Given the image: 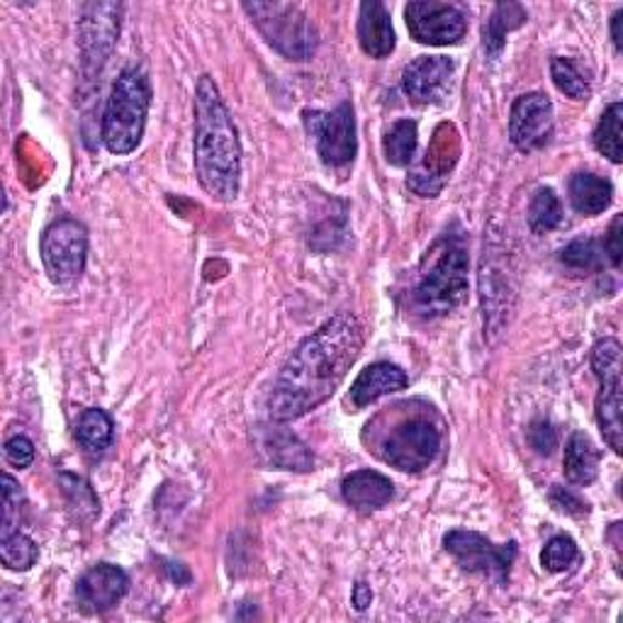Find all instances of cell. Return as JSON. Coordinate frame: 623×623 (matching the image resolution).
<instances>
[{
  "label": "cell",
  "mask_w": 623,
  "mask_h": 623,
  "mask_svg": "<svg viewBox=\"0 0 623 623\" xmlns=\"http://www.w3.org/2000/svg\"><path fill=\"white\" fill-rule=\"evenodd\" d=\"M368 429L376 433V441H372L376 456L405 472H419L429 468L443 443L439 423L429 415L419 412L395 417L388 429Z\"/></svg>",
  "instance_id": "cell-4"
},
{
  "label": "cell",
  "mask_w": 623,
  "mask_h": 623,
  "mask_svg": "<svg viewBox=\"0 0 623 623\" xmlns=\"http://www.w3.org/2000/svg\"><path fill=\"white\" fill-rule=\"evenodd\" d=\"M551 76H553V83L558 85L560 93H565L568 98H572V101H588L590 83L580 73L575 61L555 57L551 61Z\"/></svg>",
  "instance_id": "cell-28"
},
{
  "label": "cell",
  "mask_w": 623,
  "mask_h": 623,
  "mask_svg": "<svg viewBox=\"0 0 623 623\" xmlns=\"http://www.w3.org/2000/svg\"><path fill=\"white\" fill-rule=\"evenodd\" d=\"M551 502H553L555 509H560V512H565V514H570V517H582V514H588V512H590L588 502H582L578 494H572V492L565 490V488H553Z\"/></svg>",
  "instance_id": "cell-35"
},
{
  "label": "cell",
  "mask_w": 623,
  "mask_h": 623,
  "mask_svg": "<svg viewBox=\"0 0 623 623\" xmlns=\"http://www.w3.org/2000/svg\"><path fill=\"white\" fill-rule=\"evenodd\" d=\"M468 295V252L456 236L436 244L412 290V307L421 317H443Z\"/></svg>",
  "instance_id": "cell-3"
},
{
  "label": "cell",
  "mask_w": 623,
  "mask_h": 623,
  "mask_svg": "<svg viewBox=\"0 0 623 623\" xmlns=\"http://www.w3.org/2000/svg\"><path fill=\"white\" fill-rule=\"evenodd\" d=\"M621 24H623V10H619L616 16L612 18V40H614V44H616L619 52L623 49V32H621Z\"/></svg>",
  "instance_id": "cell-39"
},
{
  "label": "cell",
  "mask_w": 623,
  "mask_h": 623,
  "mask_svg": "<svg viewBox=\"0 0 623 623\" xmlns=\"http://www.w3.org/2000/svg\"><path fill=\"white\" fill-rule=\"evenodd\" d=\"M20 488L10 476H3V535L16 533V512L20 509Z\"/></svg>",
  "instance_id": "cell-33"
},
{
  "label": "cell",
  "mask_w": 623,
  "mask_h": 623,
  "mask_svg": "<svg viewBox=\"0 0 623 623\" xmlns=\"http://www.w3.org/2000/svg\"><path fill=\"white\" fill-rule=\"evenodd\" d=\"M152 91L142 71L124 69L112 85L103 115V142L110 154H130L142 142Z\"/></svg>",
  "instance_id": "cell-5"
},
{
  "label": "cell",
  "mask_w": 623,
  "mask_h": 623,
  "mask_svg": "<svg viewBox=\"0 0 623 623\" xmlns=\"http://www.w3.org/2000/svg\"><path fill=\"white\" fill-rule=\"evenodd\" d=\"M407 30L412 40L429 47L458 44L468 32L466 12L451 3H436V0H417L405 8Z\"/></svg>",
  "instance_id": "cell-10"
},
{
  "label": "cell",
  "mask_w": 623,
  "mask_h": 623,
  "mask_svg": "<svg viewBox=\"0 0 623 623\" xmlns=\"http://www.w3.org/2000/svg\"><path fill=\"white\" fill-rule=\"evenodd\" d=\"M621 122H623V105L614 103L602 115L600 124L594 130V146L596 152L604 154L612 164H621L623 149H621Z\"/></svg>",
  "instance_id": "cell-26"
},
{
  "label": "cell",
  "mask_w": 623,
  "mask_h": 623,
  "mask_svg": "<svg viewBox=\"0 0 623 623\" xmlns=\"http://www.w3.org/2000/svg\"><path fill=\"white\" fill-rule=\"evenodd\" d=\"M261 451L268 456V463L283 470H309L315 463L307 446L295 433L283 429L266 431L261 439Z\"/></svg>",
  "instance_id": "cell-19"
},
{
  "label": "cell",
  "mask_w": 623,
  "mask_h": 623,
  "mask_svg": "<svg viewBox=\"0 0 623 623\" xmlns=\"http://www.w3.org/2000/svg\"><path fill=\"white\" fill-rule=\"evenodd\" d=\"M553 134V103L543 93L519 95L509 112V136L519 152H535Z\"/></svg>",
  "instance_id": "cell-11"
},
{
  "label": "cell",
  "mask_w": 623,
  "mask_h": 623,
  "mask_svg": "<svg viewBox=\"0 0 623 623\" xmlns=\"http://www.w3.org/2000/svg\"><path fill=\"white\" fill-rule=\"evenodd\" d=\"M529 441L531 446L535 448V451L548 456V453H553V448L558 443L555 439V431L551 429V423H545V421H535L531 431H529Z\"/></svg>",
  "instance_id": "cell-36"
},
{
  "label": "cell",
  "mask_w": 623,
  "mask_h": 623,
  "mask_svg": "<svg viewBox=\"0 0 623 623\" xmlns=\"http://www.w3.org/2000/svg\"><path fill=\"white\" fill-rule=\"evenodd\" d=\"M37 558H40V551H37L34 541L20 531L3 535V541H0V560L8 570H30Z\"/></svg>",
  "instance_id": "cell-29"
},
{
  "label": "cell",
  "mask_w": 623,
  "mask_h": 623,
  "mask_svg": "<svg viewBox=\"0 0 623 623\" xmlns=\"http://www.w3.org/2000/svg\"><path fill=\"white\" fill-rule=\"evenodd\" d=\"M592 368L600 382L621 380V344L616 339L596 341L592 351Z\"/></svg>",
  "instance_id": "cell-31"
},
{
  "label": "cell",
  "mask_w": 623,
  "mask_h": 623,
  "mask_svg": "<svg viewBox=\"0 0 623 623\" xmlns=\"http://www.w3.org/2000/svg\"><path fill=\"white\" fill-rule=\"evenodd\" d=\"M596 423H600L604 441L614 453L623 451V421H621V380L602 382L596 395Z\"/></svg>",
  "instance_id": "cell-22"
},
{
  "label": "cell",
  "mask_w": 623,
  "mask_h": 623,
  "mask_svg": "<svg viewBox=\"0 0 623 623\" xmlns=\"http://www.w3.org/2000/svg\"><path fill=\"white\" fill-rule=\"evenodd\" d=\"M40 252L49 278L57 283L76 280L89 256V232L76 219H59L47 227Z\"/></svg>",
  "instance_id": "cell-8"
},
{
  "label": "cell",
  "mask_w": 623,
  "mask_h": 623,
  "mask_svg": "<svg viewBox=\"0 0 623 623\" xmlns=\"http://www.w3.org/2000/svg\"><path fill=\"white\" fill-rule=\"evenodd\" d=\"M360 348L364 327L351 312L321 324L283 366L268 400L270 417L290 421L327 402L356 364Z\"/></svg>",
  "instance_id": "cell-1"
},
{
  "label": "cell",
  "mask_w": 623,
  "mask_h": 623,
  "mask_svg": "<svg viewBox=\"0 0 623 623\" xmlns=\"http://www.w3.org/2000/svg\"><path fill=\"white\" fill-rule=\"evenodd\" d=\"M568 193L572 207H575L580 215L594 217L602 215V212L612 205L614 185L606 178L594 176V173H575V176L570 178Z\"/></svg>",
  "instance_id": "cell-20"
},
{
  "label": "cell",
  "mask_w": 623,
  "mask_h": 623,
  "mask_svg": "<svg viewBox=\"0 0 623 623\" xmlns=\"http://www.w3.org/2000/svg\"><path fill=\"white\" fill-rule=\"evenodd\" d=\"M407 372L392 364H372L356 378L351 388V402L356 409L372 405L385 395L400 392L407 388Z\"/></svg>",
  "instance_id": "cell-17"
},
{
  "label": "cell",
  "mask_w": 623,
  "mask_h": 623,
  "mask_svg": "<svg viewBox=\"0 0 623 623\" xmlns=\"http://www.w3.org/2000/svg\"><path fill=\"white\" fill-rule=\"evenodd\" d=\"M266 42L293 61H307L317 49V32L305 12L290 3H244Z\"/></svg>",
  "instance_id": "cell-6"
},
{
  "label": "cell",
  "mask_w": 623,
  "mask_h": 623,
  "mask_svg": "<svg viewBox=\"0 0 623 623\" xmlns=\"http://www.w3.org/2000/svg\"><path fill=\"white\" fill-rule=\"evenodd\" d=\"M580 558V551L575 541L570 535H555L545 543L543 553H541V563L548 572H565L575 560Z\"/></svg>",
  "instance_id": "cell-32"
},
{
  "label": "cell",
  "mask_w": 623,
  "mask_h": 623,
  "mask_svg": "<svg viewBox=\"0 0 623 623\" xmlns=\"http://www.w3.org/2000/svg\"><path fill=\"white\" fill-rule=\"evenodd\" d=\"M85 18L81 22V44L85 54V64L98 61V67L103 64L110 54L112 44L118 40L120 20L115 18L120 8L118 6H85Z\"/></svg>",
  "instance_id": "cell-15"
},
{
  "label": "cell",
  "mask_w": 623,
  "mask_h": 623,
  "mask_svg": "<svg viewBox=\"0 0 623 623\" xmlns=\"http://www.w3.org/2000/svg\"><path fill=\"white\" fill-rule=\"evenodd\" d=\"M563 466L570 484L588 488V484L596 480V472H600V451H596L588 433L575 431L570 436V441L565 446Z\"/></svg>",
  "instance_id": "cell-21"
},
{
  "label": "cell",
  "mask_w": 623,
  "mask_h": 623,
  "mask_svg": "<svg viewBox=\"0 0 623 623\" xmlns=\"http://www.w3.org/2000/svg\"><path fill=\"white\" fill-rule=\"evenodd\" d=\"M458 134L453 124H441L433 134V142L427 149V159L421 161V166L409 176L407 185L417 195L423 197H436L448 181V173L456 166L458 161Z\"/></svg>",
  "instance_id": "cell-12"
},
{
  "label": "cell",
  "mask_w": 623,
  "mask_h": 623,
  "mask_svg": "<svg viewBox=\"0 0 623 623\" xmlns=\"http://www.w3.org/2000/svg\"><path fill=\"white\" fill-rule=\"evenodd\" d=\"M370 600H372V592H370L368 584L358 582L356 590H354V604H356L358 612H364V609L370 604Z\"/></svg>",
  "instance_id": "cell-38"
},
{
  "label": "cell",
  "mask_w": 623,
  "mask_h": 623,
  "mask_svg": "<svg viewBox=\"0 0 623 623\" xmlns=\"http://www.w3.org/2000/svg\"><path fill=\"white\" fill-rule=\"evenodd\" d=\"M560 264L575 273H592L602 264V248L596 239H575L560 252Z\"/></svg>",
  "instance_id": "cell-30"
},
{
  "label": "cell",
  "mask_w": 623,
  "mask_h": 623,
  "mask_svg": "<svg viewBox=\"0 0 623 623\" xmlns=\"http://www.w3.org/2000/svg\"><path fill=\"white\" fill-rule=\"evenodd\" d=\"M358 42L360 49L372 59H385L395 52L392 18L380 0H370V3L360 6Z\"/></svg>",
  "instance_id": "cell-16"
},
{
  "label": "cell",
  "mask_w": 623,
  "mask_h": 623,
  "mask_svg": "<svg viewBox=\"0 0 623 623\" xmlns=\"http://www.w3.org/2000/svg\"><path fill=\"white\" fill-rule=\"evenodd\" d=\"M130 590V580L124 570L110 563H101L91 568L76 584L79 602L85 612L103 614L115 606Z\"/></svg>",
  "instance_id": "cell-14"
},
{
  "label": "cell",
  "mask_w": 623,
  "mask_h": 623,
  "mask_svg": "<svg viewBox=\"0 0 623 623\" xmlns=\"http://www.w3.org/2000/svg\"><path fill=\"white\" fill-rule=\"evenodd\" d=\"M307 132L315 136L317 154L331 168L348 166L356 156V120L351 103L336 105L331 112L305 110Z\"/></svg>",
  "instance_id": "cell-7"
},
{
  "label": "cell",
  "mask_w": 623,
  "mask_h": 623,
  "mask_svg": "<svg viewBox=\"0 0 623 623\" xmlns=\"http://www.w3.org/2000/svg\"><path fill=\"white\" fill-rule=\"evenodd\" d=\"M563 222V207H560L558 195L551 188L535 191L529 205V227L535 234L553 232Z\"/></svg>",
  "instance_id": "cell-27"
},
{
  "label": "cell",
  "mask_w": 623,
  "mask_h": 623,
  "mask_svg": "<svg viewBox=\"0 0 623 623\" xmlns=\"http://www.w3.org/2000/svg\"><path fill=\"white\" fill-rule=\"evenodd\" d=\"M417 142H419V130L415 120H400L395 122L392 127L388 130L382 140V149H385V159L392 166H409L415 159L417 152Z\"/></svg>",
  "instance_id": "cell-24"
},
{
  "label": "cell",
  "mask_w": 623,
  "mask_h": 623,
  "mask_svg": "<svg viewBox=\"0 0 623 623\" xmlns=\"http://www.w3.org/2000/svg\"><path fill=\"white\" fill-rule=\"evenodd\" d=\"M456 73L453 59L448 57H419L402 73V89L409 101L417 105L439 103L451 89Z\"/></svg>",
  "instance_id": "cell-13"
},
{
  "label": "cell",
  "mask_w": 623,
  "mask_h": 623,
  "mask_svg": "<svg viewBox=\"0 0 623 623\" xmlns=\"http://www.w3.org/2000/svg\"><path fill=\"white\" fill-rule=\"evenodd\" d=\"M76 439L83 451L103 453L112 443V419L103 409H85L76 423Z\"/></svg>",
  "instance_id": "cell-25"
},
{
  "label": "cell",
  "mask_w": 623,
  "mask_h": 623,
  "mask_svg": "<svg viewBox=\"0 0 623 623\" xmlns=\"http://www.w3.org/2000/svg\"><path fill=\"white\" fill-rule=\"evenodd\" d=\"M621 227H623V217L619 215L612 222V227H609V236H606V242H604L609 261H612L614 268L621 266V254H623V248H621Z\"/></svg>",
  "instance_id": "cell-37"
},
{
  "label": "cell",
  "mask_w": 623,
  "mask_h": 623,
  "mask_svg": "<svg viewBox=\"0 0 623 623\" xmlns=\"http://www.w3.org/2000/svg\"><path fill=\"white\" fill-rule=\"evenodd\" d=\"M344 500L351 504L356 512H378L392 500V482L380 476L376 470H358L351 472L341 484Z\"/></svg>",
  "instance_id": "cell-18"
},
{
  "label": "cell",
  "mask_w": 623,
  "mask_h": 623,
  "mask_svg": "<svg viewBox=\"0 0 623 623\" xmlns=\"http://www.w3.org/2000/svg\"><path fill=\"white\" fill-rule=\"evenodd\" d=\"M443 548L456 558V563L468 572H480L504 582L509 578V568L514 565L517 543L509 541L504 545H494L490 539L476 531H451L446 533Z\"/></svg>",
  "instance_id": "cell-9"
},
{
  "label": "cell",
  "mask_w": 623,
  "mask_h": 623,
  "mask_svg": "<svg viewBox=\"0 0 623 623\" xmlns=\"http://www.w3.org/2000/svg\"><path fill=\"white\" fill-rule=\"evenodd\" d=\"M6 460L10 466H16L20 470L32 466L34 446L28 436H12V439L6 443Z\"/></svg>",
  "instance_id": "cell-34"
},
{
  "label": "cell",
  "mask_w": 623,
  "mask_h": 623,
  "mask_svg": "<svg viewBox=\"0 0 623 623\" xmlns=\"http://www.w3.org/2000/svg\"><path fill=\"white\" fill-rule=\"evenodd\" d=\"M527 20V12L517 3H502L492 10L490 20L482 28V47L488 57H497L504 49L507 32L521 28Z\"/></svg>",
  "instance_id": "cell-23"
},
{
  "label": "cell",
  "mask_w": 623,
  "mask_h": 623,
  "mask_svg": "<svg viewBox=\"0 0 623 623\" xmlns=\"http://www.w3.org/2000/svg\"><path fill=\"white\" fill-rule=\"evenodd\" d=\"M195 171L203 188L222 203L239 195L242 146L215 81L203 76L195 89Z\"/></svg>",
  "instance_id": "cell-2"
}]
</instances>
